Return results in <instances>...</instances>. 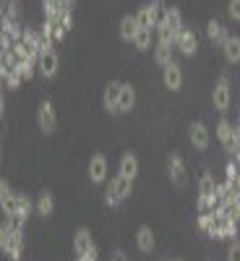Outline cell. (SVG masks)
Instances as JSON below:
<instances>
[{"label":"cell","mask_w":240,"mask_h":261,"mask_svg":"<svg viewBox=\"0 0 240 261\" xmlns=\"http://www.w3.org/2000/svg\"><path fill=\"white\" fill-rule=\"evenodd\" d=\"M130 191H134V180L123 178L120 172H118V175L110 180V186H107V196H104L107 206H118V204H123L128 196H130Z\"/></svg>","instance_id":"6da1fadb"},{"label":"cell","mask_w":240,"mask_h":261,"mask_svg":"<svg viewBox=\"0 0 240 261\" xmlns=\"http://www.w3.org/2000/svg\"><path fill=\"white\" fill-rule=\"evenodd\" d=\"M211 102L220 113H227L230 110V102H232V92H230V79L227 76H220L214 84V92H211Z\"/></svg>","instance_id":"7a4b0ae2"},{"label":"cell","mask_w":240,"mask_h":261,"mask_svg":"<svg viewBox=\"0 0 240 261\" xmlns=\"http://www.w3.org/2000/svg\"><path fill=\"white\" fill-rule=\"evenodd\" d=\"M162 0H151V3H146V6H141V11L136 13V18H139V27H144V29H151V27H157L159 24V18H162Z\"/></svg>","instance_id":"3957f363"},{"label":"cell","mask_w":240,"mask_h":261,"mask_svg":"<svg viewBox=\"0 0 240 261\" xmlns=\"http://www.w3.org/2000/svg\"><path fill=\"white\" fill-rule=\"evenodd\" d=\"M37 125H39V130H45L47 136L58 130V115H55V107H52L50 99H45V102L39 105V110H37Z\"/></svg>","instance_id":"277c9868"},{"label":"cell","mask_w":240,"mask_h":261,"mask_svg":"<svg viewBox=\"0 0 240 261\" xmlns=\"http://www.w3.org/2000/svg\"><path fill=\"white\" fill-rule=\"evenodd\" d=\"M167 175H170L172 186H178V188L188 186V172H185V165H183L180 154H170L167 157Z\"/></svg>","instance_id":"5b68a950"},{"label":"cell","mask_w":240,"mask_h":261,"mask_svg":"<svg viewBox=\"0 0 240 261\" xmlns=\"http://www.w3.org/2000/svg\"><path fill=\"white\" fill-rule=\"evenodd\" d=\"M120 86H123V81H110L104 86L102 105L110 115H120Z\"/></svg>","instance_id":"8992f818"},{"label":"cell","mask_w":240,"mask_h":261,"mask_svg":"<svg viewBox=\"0 0 240 261\" xmlns=\"http://www.w3.org/2000/svg\"><path fill=\"white\" fill-rule=\"evenodd\" d=\"M188 139H191V144L199 149V151H206L209 144H211V134H209V128H206L201 120L191 123V128H188Z\"/></svg>","instance_id":"52a82bcc"},{"label":"cell","mask_w":240,"mask_h":261,"mask_svg":"<svg viewBox=\"0 0 240 261\" xmlns=\"http://www.w3.org/2000/svg\"><path fill=\"white\" fill-rule=\"evenodd\" d=\"M175 47H178L183 55H196V50H199V37H196V32H193L191 27H183V29L178 32Z\"/></svg>","instance_id":"ba28073f"},{"label":"cell","mask_w":240,"mask_h":261,"mask_svg":"<svg viewBox=\"0 0 240 261\" xmlns=\"http://www.w3.org/2000/svg\"><path fill=\"white\" fill-rule=\"evenodd\" d=\"M162 81H165L167 89H172V92H178L180 86H183V68H180L175 60L162 68Z\"/></svg>","instance_id":"9c48e42d"},{"label":"cell","mask_w":240,"mask_h":261,"mask_svg":"<svg viewBox=\"0 0 240 261\" xmlns=\"http://www.w3.org/2000/svg\"><path fill=\"white\" fill-rule=\"evenodd\" d=\"M58 65H60L58 53H55V50H47V53H42V55H39V60H37V71L45 76V79H52V76L58 73Z\"/></svg>","instance_id":"30bf717a"},{"label":"cell","mask_w":240,"mask_h":261,"mask_svg":"<svg viewBox=\"0 0 240 261\" xmlns=\"http://www.w3.org/2000/svg\"><path fill=\"white\" fill-rule=\"evenodd\" d=\"M89 180L92 183H104L107 180V160H104V154H92V160H89Z\"/></svg>","instance_id":"8fae6325"},{"label":"cell","mask_w":240,"mask_h":261,"mask_svg":"<svg viewBox=\"0 0 240 261\" xmlns=\"http://www.w3.org/2000/svg\"><path fill=\"white\" fill-rule=\"evenodd\" d=\"M0 206L6 214H16L18 209V193H13V188L6 180H0Z\"/></svg>","instance_id":"7c38bea8"},{"label":"cell","mask_w":240,"mask_h":261,"mask_svg":"<svg viewBox=\"0 0 240 261\" xmlns=\"http://www.w3.org/2000/svg\"><path fill=\"white\" fill-rule=\"evenodd\" d=\"M199 230L211 235V238H220V214H217V212L199 214Z\"/></svg>","instance_id":"4fadbf2b"},{"label":"cell","mask_w":240,"mask_h":261,"mask_svg":"<svg viewBox=\"0 0 240 261\" xmlns=\"http://www.w3.org/2000/svg\"><path fill=\"white\" fill-rule=\"evenodd\" d=\"M118 172H120L123 178H128V180H136V175H139V160H136L134 151H125V154L120 157Z\"/></svg>","instance_id":"5bb4252c"},{"label":"cell","mask_w":240,"mask_h":261,"mask_svg":"<svg viewBox=\"0 0 240 261\" xmlns=\"http://www.w3.org/2000/svg\"><path fill=\"white\" fill-rule=\"evenodd\" d=\"M94 248V241H92V232L86 230V227H81V230H76V235H73V251H76V256H86Z\"/></svg>","instance_id":"9a60e30c"},{"label":"cell","mask_w":240,"mask_h":261,"mask_svg":"<svg viewBox=\"0 0 240 261\" xmlns=\"http://www.w3.org/2000/svg\"><path fill=\"white\" fill-rule=\"evenodd\" d=\"M139 18H136V13H128V16H123L120 18V39H125V42H134V37L139 34Z\"/></svg>","instance_id":"2e32d148"},{"label":"cell","mask_w":240,"mask_h":261,"mask_svg":"<svg viewBox=\"0 0 240 261\" xmlns=\"http://www.w3.org/2000/svg\"><path fill=\"white\" fill-rule=\"evenodd\" d=\"M0 248L6 251V256H8L11 261H18V258H21V248H24V235L13 230L11 238H8V243H3Z\"/></svg>","instance_id":"e0dca14e"},{"label":"cell","mask_w":240,"mask_h":261,"mask_svg":"<svg viewBox=\"0 0 240 261\" xmlns=\"http://www.w3.org/2000/svg\"><path fill=\"white\" fill-rule=\"evenodd\" d=\"M136 246L141 253H151L154 251V232H151L149 225H141L139 232H136Z\"/></svg>","instance_id":"ac0fdd59"},{"label":"cell","mask_w":240,"mask_h":261,"mask_svg":"<svg viewBox=\"0 0 240 261\" xmlns=\"http://www.w3.org/2000/svg\"><path fill=\"white\" fill-rule=\"evenodd\" d=\"M206 37L211 39V42H217L220 47H225V42H227V37H230V32L220 24L217 18H211L209 24H206Z\"/></svg>","instance_id":"d6986e66"},{"label":"cell","mask_w":240,"mask_h":261,"mask_svg":"<svg viewBox=\"0 0 240 261\" xmlns=\"http://www.w3.org/2000/svg\"><path fill=\"white\" fill-rule=\"evenodd\" d=\"M154 32H157V42H159V45H170V47L175 45L178 34H175V29H172L165 18H159V24L154 27Z\"/></svg>","instance_id":"ffe728a7"},{"label":"cell","mask_w":240,"mask_h":261,"mask_svg":"<svg viewBox=\"0 0 240 261\" xmlns=\"http://www.w3.org/2000/svg\"><path fill=\"white\" fill-rule=\"evenodd\" d=\"M222 53H225V58H227V63H240V37H235V34H230L227 37V42H225V47H222Z\"/></svg>","instance_id":"44dd1931"},{"label":"cell","mask_w":240,"mask_h":261,"mask_svg":"<svg viewBox=\"0 0 240 261\" xmlns=\"http://www.w3.org/2000/svg\"><path fill=\"white\" fill-rule=\"evenodd\" d=\"M136 105V89L130 84H123L120 86V113H130Z\"/></svg>","instance_id":"7402d4cb"},{"label":"cell","mask_w":240,"mask_h":261,"mask_svg":"<svg viewBox=\"0 0 240 261\" xmlns=\"http://www.w3.org/2000/svg\"><path fill=\"white\" fill-rule=\"evenodd\" d=\"M217 186H220V183L214 180L211 172H204L201 180H199V199H209V196H214L217 193Z\"/></svg>","instance_id":"603a6c76"},{"label":"cell","mask_w":240,"mask_h":261,"mask_svg":"<svg viewBox=\"0 0 240 261\" xmlns=\"http://www.w3.org/2000/svg\"><path fill=\"white\" fill-rule=\"evenodd\" d=\"M37 212H39L42 217H52V212H55V199H52L50 191H42V193H39V199H37Z\"/></svg>","instance_id":"cb8c5ba5"},{"label":"cell","mask_w":240,"mask_h":261,"mask_svg":"<svg viewBox=\"0 0 240 261\" xmlns=\"http://www.w3.org/2000/svg\"><path fill=\"white\" fill-rule=\"evenodd\" d=\"M162 18L167 21V24L175 29V34L183 29V16H180V11L175 8V6H170V8H165V13H162Z\"/></svg>","instance_id":"d4e9b609"},{"label":"cell","mask_w":240,"mask_h":261,"mask_svg":"<svg viewBox=\"0 0 240 261\" xmlns=\"http://www.w3.org/2000/svg\"><path fill=\"white\" fill-rule=\"evenodd\" d=\"M154 60L162 65V68H165V65H170V63H172V47H170V45H159V42H157V47H154Z\"/></svg>","instance_id":"484cf974"},{"label":"cell","mask_w":240,"mask_h":261,"mask_svg":"<svg viewBox=\"0 0 240 261\" xmlns=\"http://www.w3.org/2000/svg\"><path fill=\"white\" fill-rule=\"evenodd\" d=\"M16 68H18V73H21V76H24V79L29 81V79L34 76V71H37V58H24V60H18Z\"/></svg>","instance_id":"4316f807"},{"label":"cell","mask_w":240,"mask_h":261,"mask_svg":"<svg viewBox=\"0 0 240 261\" xmlns=\"http://www.w3.org/2000/svg\"><path fill=\"white\" fill-rule=\"evenodd\" d=\"M3 32L8 37H13L16 42L21 39V34H24V29H21V24H18V18H3Z\"/></svg>","instance_id":"83f0119b"},{"label":"cell","mask_w":240,"mask_h":261,"mask_svg":"<svg viewBox=\"0 0 240 261\" xmlns=\"http://www.w3.org/2000/svg\"><path fill=\"white\" fill-rule=\"evenodd\" d=\"M42 11H45V21H58V16L63 13L55 0H42Z\"/></svg>","instance_id":"f1b7e54d"},{"label":"cell","mask_w":240,"mask_h":261,"mask_svg":"<svg viewBox=\"0 0 240 261\" xmlns=\"http://www.w3.org/2000/svg\"><path fill=\"white\" fill-rule=\"evenodd\" d=\"M134 45H136V50H149L151 47V29H139V34L134 37Z\"/></svg>","instance_id":"f546056e"},{"label":"cell","mask_w":240,"mask_h":261,"mask_svg":"<svg viewBox=\"0 0 240 261\" xmlns=\"http://www.w3.org/2000/svg\"><path fill=\"white\" fill-rule=\"evenodd\" d=\"M24 222H26V217H21V214H6V225L16 232L24 230Z\"/></svg>","instance_id":"4dcf8cb0"},{"label":"cell","mask_w":240,"mask_h":261,"mask_svg":"<svg viewBox=\"0 0 240 261\" xmlns=\"http://www.w3.org/2000/svg\"><path fill=\"white\" fill-rule=\"evenodd\" d=\"M3 79H6V84H8V89H16V86L24 81V76L18 73V68H11V71H6L3 73Z\"/></svg>","instance_id":"1f68e13d"},{"label":"cell","mask_w":240,"mask_h":261,"mask_svg":"<svg viewBox=\"0 0 240 261\" xmlns=\"http://www.w3.org/2000/svg\"><path fill=\"white\" fill-rule=\"evenodd\" d=\"M55 24H58L63 32H71V27H73V16H71V11H63V13L58 16Z\"/></svg>","instance_id":"d6a6232c"},{"label":"cell","mask_w":240,"mask_h":261,"mask_svg":"<svg viewBox=\"0 0 240 261\" xmlns=\"http://www.w3.org/2000/svg\"><path fill=\"white\" fill-rule=\"evenodd\" d=\"M29 212H32V201H29V196L18 193V209H16V214H21V217H29Z\"/></svg>","instance_id":"836d02e7"},{"label":"cell","mask_w":240,"mask_h":261,"mask_svg":"<svg viewBox=\"0 0 240 261\" xmlns=\"http://www.w3.org/2000/svg\"><path fill=\"white\" fill-rule=\"evenodd\" d=\"M227 261H240V241H230V248H227Z\"/></svg>","instance_id":"e575fe53"},{"label":"cell","mask_w":240,"mask_h":261,"mask_svg":"<svg viewBox=\"0 0 240 261\" xmlns=\"http://www.w3.org/2000/svg\"><path fill=\"white\" fill-rule=\"evenodd\" d=\"M227 13H230V18H232V21H240V0H230Z\"/></svg>","instance_id":"d590c367"},{"label":"cell","mask_w":240,"mask_h":261,"mask_svg":"<svg viewBox=\"0 0 240 261\" xmlns=\"http://www.w3.org/2000/svg\"><path fill=\"white\" fill-rule=\"evenodd\" d=\"M76 261H97V246L86 253V256H76Z\"/></svg>","instance_id":"8d00e7d4"},{"label":"cell","mask_w":240,"mask_h":261,"mask_svg":"<svg viewBox=\"0 0 240 261\" xmlns=\"http://www.w3.org/2000/svg\"><path fill=\"white\" fill-rule=\"evenodd\" d=\"M55 3L63 8V11H71L73 8V3H76V0H55Z\"/></svg>","instance_id":"74e56055"},{"label":"cell","mask_w":240,"mask_h":261,"mask_svg":"<svg viewBox=\"0 0 240 261\" xmlns=\"http://www.w3.org/2000/svg\"><path fill=\"white\" fill-rule=\"evenodd\" d=\"M110 261H128V256H125L123 251H115V253L110 256Z\"/></svg>","instance_id":"f35d334b"},{"label":"cell","mask_w":240,"mask_h":261,"mask_svg":"<svg viewBox=\"0 0 240 261\" xmlns=\"http://www.w3.org/2000/svg\"><path fill=\"white\" fill-rule=\"evenodd\" d=\"M8 3H11V0H8Z\"/></svg>","instance_id":"ab89813d"}]
</instances>
